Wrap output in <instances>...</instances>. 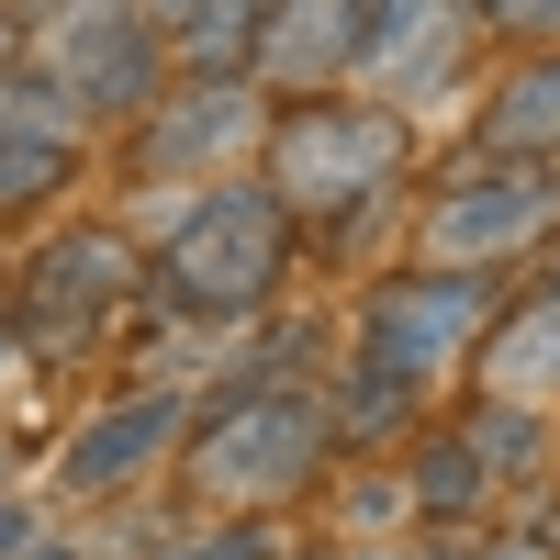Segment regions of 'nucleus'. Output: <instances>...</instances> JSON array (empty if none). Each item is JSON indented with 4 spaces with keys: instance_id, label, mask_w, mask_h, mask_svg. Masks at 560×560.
<instances>
[{
    "instance_id": "nucleus-1",
    "label": "nucleus",
    "mask_w": 560,
    "mask_h": 560,
    "mask_svg": "<svg viewBox=\"0 0 560 560\" xmlns=\"http://www.w3.org/2000/svg\"><path fill=\"white\" fill-rule=\"evenodd\" d=\"M158 303L168 314H258L280 280H292V202L258 191V179H213V191H191L168 213V247H158Z\"/></svg>"
},
{
    "instance_id": "nucleus-2",
    "label": "nucleus",
    "mask_w": 560,
    "mask_h": 560,
    "mask_svg": "<svg viewBox=\"0 0 560 560\" xmlns=\"http://www.w3.org/2000/svg\"><path fill=\"white\" fill-rule=\"evenodd\" d=\"M404 168V124L382 102H337V90H303L292 113H269V191L292 213H325V224H359L370 202L393 191Z\"/></svg>"
},
{
    "instance_id": "nucleus-3",
    "label": "nucleus",
    "mask_w": 560,
    "mask_h": 560,
    "mask_svg": "<svg viewBox=\"0 0 560 560\" xmlns=\"http://www.w3.org/2000/svg\"><path fill=\"white\" fill-rule=\"evenodd\" d=\"M325 448H337V438H325V404L314 393H224V415H213V427L191 438V482L213 493V504H280V493H303L314 471H325Z\"/></svg>"
},
{
    "instance_id": "nucleus-4",
    "label": "nucleus",
    "mask_w": 560,
    "mask_h": 560,
    "mask_svg": "<svg viewBox=\"0 0 560 560\" xmlns=\"http://www.w3.org/2000/svg\"><path fill=\"white\" fill-rule=\"evenodd\" d=\"M45 79L79 102V124H124V113L158 102L168 45H158V23L135 0H57L45 12Z\"/></svg>"
},
{
    "instance_id": "nucleus-5",
    "label": "nucleus",
    "mask_w": 560,
    "mask_h": 560,
    "mask_svg": "<svg viewBox=\"0 0 560 560\" xmlns=\"http://www.w3.org/2000/svg\"><path fill=\"white\" fill-rule=\"evenodd\" d=\"M124 292H135V247L113 236V224H68V236H45V247L23 258L12 325H23V348L79 359V348L113 325V303H124Z\"/></svg>"
},
{
    "instance_id": "nucleus-6",
    "label": "nucleus",
    "mask_w": 560,
    "mask_h": 560,
    "mask_svg": "<svg viewBox=\"0 0 560 560\" xmlns=\"http://www.w3.org/2000/svg\"><path fill=\"white\" fill-rule=\"evenodd\" d=\"M482 337V269H404V280H382V292L359 303V370H382V382H427V370H448L459 348Z\"/></svg>"
},
{
    "instance_id": "nucleus-7",
    "label": "nucleus",
    "mask_w": 560,
    "mask_h": 560,
    "mask_svg": "<svg viewBox=\"0 0 560 560\" xmlns=\"http://www.w3.org/2000/svg\"><path fill=\"white\" fill-rule=\"evenodd\" d=\"M560 224V168H471L427 202V258L438 269H482V258H516L527 236Z\"/></svg>"
},
{
    "instance_id": "nucleus-8",
    "label": "nucleus",
    "mask_w": 560,
    "mask_h": 560,
    "mask_svg": "<svg viewBox=\"0 0 560 560\" xmlns=\"http://www.w3.org/2000/svg\"><path fill=\"white\" fill-rule=\"evenodd\" d=\"M269 135V90L258 79H179L168 113H147V135H135V168L147 179H202L224 158H247Z\"/></svg>"
},
{
    "instance_id": "nucleus-9",
    "label": "nucleus",
    "mask_w": 560,
    "mask_h": 560,
    "mask_svg": "<svg viewBox=\"0 0 560 560\" xmlns=\"http://www.w3.org/2000/svg\"><path fill=\"white\" fill-rule=\"evenodd\" d=\"M359 68V0H269L258 45H247V79L269 102H303V90H337Z\"/></svg>"
},
{
    "instance_id": "nucleus-10",
    "label": "nucleus",
    "mask_w": 560,
    "mask_h": 560,
    "mask_svg": "<svg viewBox=\"0 0 560 560\" xmlns=\"http://www.w3.org/2000/svg\"><path fill=\"white\" fill-rule=\"evenodd\" d=\"M168 438H191V404L179 393H124L113 415H90L68 438V493H124L135 471H158Z\"/></svg>"
},
{
    "instance_id": "nucleus-11",
    "label": "nucleus",
    "mask_w": 560,
    "mask_h": 560,
    "mask_svg": "<svg viewBox=\"0 0 560 560\" xmlns=\"http://www.w3.org/2000/svg\"><path fill=\"white\" fill-rule=\"evenodd\" d=\"M482 147H493V158H549V147H560V45L527 57V68L482 102Z\"/></svg>"
},
{
    "instance_id": "nucleus-12",
    "label": "nucleus",
    "mask_w": 560,
    "mask_h": 560,
    "mask_svg": "<svg viewBox=\"0 0 560 560\" xmlns=\"http://www.w3.org/2000/svg\"><path fill=\"white\" fill-rule=\"evenodd\" d=\"M482 359H493V393H516V404L560 393V292H538L527 314H504V337Z\"/></svg>"
},
{
    "instance_id": "nucleus-13",
    "label": "nucleus",
    "mask_w": 560,
    "mask_h": 560,
    "mask_svg": "<svg viewBox=\"0 0 560 560\" xmlns=\"http://www.w3.org/2000/svg\"><path fill=\"white\" fill-rule=\"evenodd\" d=\"M258 12L269 0H179V68L191 79H247V45H258Z\"/></svg>"
},
{
    "instance_id": "nucleus-14",
    "label": "nucleus",
    "mask_w": 560,
    "mask_h": 560,
    "mask_svg": "<svg viewBox=\"0 0 560 560\" xmlns=\"http://www.w3.org/2000/svg\"><path fill=\"white\" fill-rule=\"evenodd\" d=\"M68 168H79V147H68V135H23V124H0V224H12V213H34Z\"/></svg>"
},
{
    "instance_id": "nucleus-15",
    "label": "nucleus",
    "mask_w": 560,
    "mask_h": 560,
    "mask_svg": "<svg viewBox=\"0 0 560 560\" xmlns=\"http://www.w3.org/2000/svg\"><path fill=\"white\" fill-rule=\"evenodd\" d=\"M459 438L482 448V471H516V459H538V404L493 393V404H482V415H471V427H459Z\"/></svg>"
},
{
    "instance_id": "nucleus-16",
    "label": "nucleus",
    "mask_w": 560,
    "mask_h": 560,
    "mask_svg": "<svg viewBox=\"0 0 560 560\" xmlns=\"http://www.w3.org/2000/svg\"><path fill=\"white\" fill-rule=\"evenodd\" d=\"M482 482H493V471H482V448H471V438H438L427 459H415V493H427V504H448V516H459V504H471Z\"/></svg>"
},
{
    "instance_id": "nucleus-17",
    "label": "nucleus",
    "mask_w": 560,
    "mask_h": 560,
    "mask_svg": "<svg viewBox=\"0 0 560 560\" xmlns=\"http://www.w3.org/2000/svg\"><path fill=\"white\" fill-rule=\"evenodd\" d=\"M427 12H438V0H359V68H382V57H393V45L427 23Z\"/></svg>"
},
{
    "instance_id": "nucleus-18",
    "label": "nucleus",
    "mask_w": 560,
    "mask_h": 560,
    "mask_svg": "<svg viewBox=\"0 0 560 560\" xmlns=\"http://www.w3.org/2000/svg\"><path fill=\"white\" fill-rule=\"evenodd\" d=\"M493 34H527V45H560V0H482Z\"/></svg>"
},
{
    "instance_id": "nucleus-19",
    "label": "nucleus",
    "mask_w": 560,
    "mask_h": 560,
    "mask_svg": "<svg viewBox=\"0 0 560 560\" xmlns=\"http://www.w3.org/2000/svg\"><path fill=\"white\" fill-rule=\"evenodd\" d=\"M23 549H34V516H23L12 493H0V560H23Z\"/></svg>"
},
{
    "instance_id": "nucleus-20",
    "label": "nucleus",
    "mask_w": 560,
    "mask_h": 560,
    "mask_svg": "<svg viewBox=\"0 0 560 560\" xmlns=\"http://www.w3.org/2000/svg\"><path fill=\"white\" fill-rule=\"evenodd\" d=\"M191 560H269L258 538H213V549H191Z\"/></svg>"
},
{
    "instance_id": "nucleus-21",
    "label": "nucleus",
    "mask_w": 560,
    "mask_h": 560,
    "mask_svg": "<svg viewBox=\"0 0 560 560\" xmlns=\"http://www.w3.org/2000/svg\"><path fill=\"white\" fill-rule=\"evenodd\" d=\"M12 359H23V325H12V303H0V382H12Z\"/></svg>"
},
{
    "instance_id": "nucleus-22",
    "label": "nucleus",
    "mask_w": 560,
    "mask_h": 560,
    "mask_svg": "<svg viewBox=\"0 0 560 560\" xmlns=\"http://www.w3.org/2000/svg\"><path fill=\"white\" fill-rule=\"evenodd\" d=\"M23 57V12H12V0H0V68H12Z\"/></svg>"
},
{
    "instance_id": "nucleus-23",
    "label": "nucleus",
    "mask_w": 560,
    "mask_h": 560,
    "mask_svg": "<svg viewBox=\"0 0 560 560\" xmlns=\"http://www.w3.org/2000/svg\"><path fill=\"white\" fill-rule=\"evenodd\" d=\"M23 560H68V549H23Z\"/></svg>"
},
{
    "instance_id": "nucleus-24",
    "label": "nucleus",
    "mask_w": 560,
    "mask_h": 560,
    "mask_svg": "<svg viewBox=\"0 0 560 560\" xmlns=\"http://www.w3.org/2000/svg\"><path fill=\"white\" fill-rule=\"evenodd\" d=\"M0 471H12V438H0Z\"/></svg>"
},
{
    "instance_id": "nucleus-25",
    "label": "nucleus",
    "mask_w": 560,
    "mask_h": 560,
    "mask_svg": "<svg viewBox=\"0 0 560 560\" xmlns=\"http://www.w3.org/2000/svg\"><path fill=\"white\" fill-rule=\"evenodd\" d=\"M504 560H516V549H504Z\"/></svg>"
}]
</instances>
